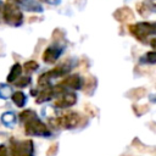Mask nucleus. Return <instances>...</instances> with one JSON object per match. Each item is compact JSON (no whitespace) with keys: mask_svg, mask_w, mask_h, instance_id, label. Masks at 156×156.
I'll return each mask as SVG.
<instances>
[{"mask_svg":"<svg viewBox=\"0 0 156 156\" xmlns=\"http://www.w3.org/2000/svg\"><path fill=\"white\" fill-rule=\"evenodd\" d=\"M40 1H44V2H48V4H54V0H40Z\"/></svg>","mask_w":156,"mask_h":156,"instance_id":"f3484780","label":"nucleus"},{"mask_svg":"<svg viewBox=\"0 0 156 156\" xmlns=\"http://www.w3.org/2000/svg\"><path fill=\"white\" fill-rule=\"evenodd\" d=\"M82 116L78 112H66L62 113L60 116H57L56 118L51 119V123L57 127V128H62V129H73L76 127H78L82 123Z\"/></svg>","mask_w":156,"mask_h":156,"instance_id":"20e7f679","label":"nucleus"},{"mask_svg":"<svg viewBox=\"0 0 156 156\" xmlns=\"http://www.w3.org/2000/svg\"><path fill=\"white\" fill-rule=\"evenodd\" d=\"M62 51H63V49L61 46H58L57 44L50 45L43 52V61L45 63H54V62H56L60 58Z\"/></svg>","mask_w":156,"mask_h":156,"instance_id":"6e6552de","label":"nucleus"},{"mask_svg":"<svg viewBox=\"0 0 156 156\" xmlns=\"http://www.w3.org/2000/svg\"><path fill=\"white\" fill-rule=\"evenodd\" d=\"M10 154L11 156H34V144L30 139L27 140H15L10 141Z\"/></svg>","mask_w":156,"mask_h":156,"instance_id":"39448f33","label":"nucleus"},{"mask_svg":"<svg viewBox=\"0 0 156 156\" xmlns=\"http://www.w3.org/2000/svg\"><path fill=\"white\" fill-rule=\"evenodd\" d=\"M20 119L24 126V132L27 135L34 136H50L51 130L49 127L38 117V115L32 110H24L20 113Z\"/></svg>","mask_w":156,"mask_h":156,"instance_id":"f257e3e1","label":"nucleus"},{"mask_svg":"<svg viewBox=\"0 0 156 156\" xmlns=\"http://www.w3.org/2000/svg\"><path fill=\"white\" fill-rule=\"evenodd\" d=\"M77 102V95L72 90H62L56 95L54 106L57 108H68Z\"/></svg>","mask_w":156,"mask_h":156,"instance_id":"423d86ee","label":"nucleus"},{"mask_svg":"<svg viewBox=\"0 0 156 156\" xmlns=\"http://www.w3.org/2000/svg\"><path fill=\"white\" fill-rule=\"evenodd\" d=\"M29 83H30V77H22V76L13 82V84L18 88H24V87L29 85Z\"/></svg>","mask_w":156,"mask_h":156,"instance_id":"4468645a","label":"nucleus"},{"mask_svg":"<svg viewBox=\"0 0 156 156\" xmlns=\"http://www.w3.org/2000/svg\"><path fill=\"white\" fill-rule=\"evenodd\" d=\"M83 78L78 74L65 76L62 80L56 85L61 90H79L83 88Z\"/></svg>","mask_w":156,"mask_h":156,"instance_id":"0eeeda50","label":"nucleus"},{"mask_svg":"<svg viewBox=\"0 0 156 156\" xmlns=\"http://www.w3.org/2000/svg\"><path fill=\"white\" fill-rule=\"evenodd\" d=\"M11 98H12L13 104H15L17 107H23V106L26 105V102H27V96H26V94L22 93V91H15V93H12Z\"/></svg>","mask_w":156,"mask_h":156,"instance_id":"9b49d317","label":"nucleus"},{"mask_svg":"<svg viewBox=\"0 0 156 156\" xmlns=\"http://www.w3.org/2000/svg\"><path fill=\"white\" fill-rule=\"evenodd\" d=\"M141 61L145 62V63H156V50L146 52L141 57Z\"/></svg>","mask_w":156,"mask_h":156,"instance_id":"ddd939ff","label":"nucleus"},{"mask_svg":"<svg viewBox=\"0 0 156 156\" xmlns=\"http://www.w3.org/2000/svg\"><path fill=\"white\" fill-rule=\"evenodd\" d=\"M0 12H1L2 20L9 26L18 27L23 23V13H22L21 9L17 5H15L10 1H6V2L1 4Z\"/></svg>","mask_w":156,"mask_h":156,"instance_id":"f03ea898","label":"nucleus"},{"mask_svg":"<svg viewBox=\"0 0 156 156\" xmlns=\"http://www.w3.org/2000/svg\"><path fill=\"white\" fill-rule=\"evenodd\" d=\"M38 67H39V65H38L34 60H30V61H27V62L24 63L23 69H24L26 72H34V71L38 69Z\"/></svg>","mask_w":156,"mask_h":156,"instance_id":"2eb2a0df","label":"nucleus"},{"mask_svg":"<svg viewBox=\"0 0 156 156\" xmlns=\"http://www.w3.org/2000/svg\"><path fill=\"white\" fill-rule=\"evenodd\" d=\"M129 33L139 41L147 43L151 35L156 37V22H138L129 26Z\"/></svg>","mask_w":156,"mask_h":156,"instance_id":"7ed1b4c3","label":"nucleus"},{"mask_svg":"<svg viewBox=\"0 0 156 156\" xmlns=\"http://www.w3.org/2000/svg\"><path fill=\"white\" fill-rule=\"evenodd\" d=\"M22 66L20 65V63H15L12 67H11V69H10V72H9V74H7V82L9 83H13L16 79H18L20 77H21V73H22Z\"/></svg>","mask_w":156,"mask_h":156,"instance_id":"9d476101","label":"nucleus"},{"mask_svg":"<svg viewBox=\"0 0 156 156\" xmlns=\"http://www.w3.org/2000/svg\"><path fill=\"white\" fill-rule=\"evenodd\" d=\"M0 156H9V151L5 145H0Z\"/></svg>","mask_w":156,"mask_h":156,"instance_id":"dca6fc26","label":"nucleus"},{"mask_svg":"<svg viewBox=\"0 0 156 156\" xmlns=\"http://www.w3.org/2000/svg\"><path fill=\"white\" fill-rule=\"evenodd\" d=\"M7 1L17 5L20 9L23 7L26 11H37V12L43 11L41 6L38 2H35L34 0H7Z\"/></svg>","mask_w":156,"mask_h":156,"instance_id":"1a4fd4ad","label":"nucleus"},{"mask_svg":"<svg viewBox=\"0 0 156 156\" xmlns=\"http://www.w3.org/2000/svg\"><path fill=\"white\" fill-rule=\"evenodd\" d=\"M152 2H154V5H155V7H156V0H154Z\"/></svg>","mask_w":156,"mask_h":156,"instance_id":"a211bd4d","label":"nucleus"},{"mask_svg":"<svg viewBox=\"0 0 156 156\" xmlns=\"http://www.w3.org/2000/svg\"><path fill=\"white\" fill-rule=\"evenodd\" d=\"M1 121L2 123L6 126V127H12L15 123H16V116L12 113V112H5L1 117Z\"/></svg>","mask_w":156,"mask_h":156,"instance_id":"f8f14e48","label":"nucleus"}]
</instances>
